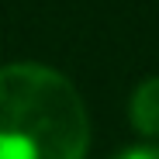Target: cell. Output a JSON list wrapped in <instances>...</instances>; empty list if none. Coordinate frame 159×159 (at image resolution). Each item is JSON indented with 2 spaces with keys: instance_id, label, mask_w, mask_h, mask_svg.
<instances>
[{
  "instance_id": "3",
  "label": "cell",
  "mask_w": 159,
  "mask_h": 159,
  "mask_svg": "<svg viewBox=\"0 0 159 159\" xmlns=\"http://www.w3.org/2000/svg\"><path fill=\"white\" fill-rule=\"evenodd\" d=\"M111 159H159V142H142V145H128L114 152Z\"/></svg>"
},
{
  "instance_id": "1",
  "label": "cell",
  "mask_w": 159,
  "mask_h": 159,
  "mask_svg": "<svg viewBox=\"0 0 159 159\" xmlns=\"http://www.w3.org/2000/svg\"><path fill=\"white\" fill-rule=\"evenodd\" d=\"M87 104L45 62L0 66V159H87Z\"/></svg>"
},
{
  "instance_id": "2",
  "label": "cell",
  "mask_w": 159,
  "mask_h": 159,
  "mask_svg": "<svg viewBox=\"0 0 159 159\" xmlns=\"http://www.w3.org/2000/svg\"><path fill=\"white\" fill-rule=\"evenodd\" d=\"M128 121L142 139L159 142V76H145L131 90L128 100Z\"/></svg>"
}]
</instances>
